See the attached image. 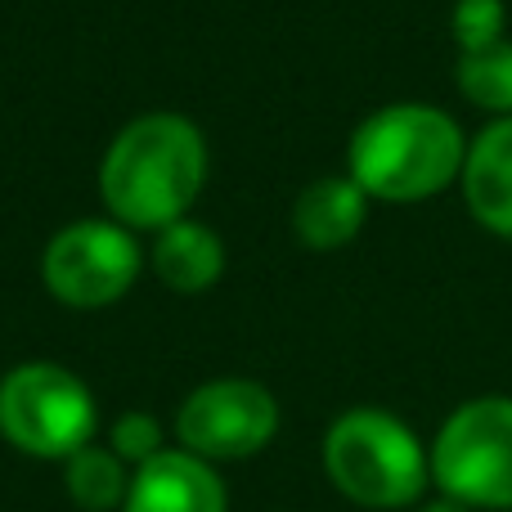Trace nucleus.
<instances>
[{"label":"nucleus","mask_w":512,"mask_h":512,"mask_svg":"<svg viewBox=\"0 0 512 512\" xmlns=\"http://www.w3.org/2000/svg\"><path fill=\"white\" fill-rule=\"evenodd\" d=\"M207 185V140L180 113H144L113 135L99 162V198L126 230L185 221Z\"/></svg>","instance_id":"nucleus-1"},{"label":"nucleus","mask_w":512,"mask_h":512,"mask_svg":"<svg viewBox=\"0 0 512 512\" xmlns=\"http://www.w3.org/2000/svg\"><path fill=\"white\" fill-rule=\"evenodd\" d=\"M468 135L445 108L423 99L382 104L351 131L346 176L369 203H427L459 185Z\"/></svg>","instance_id":"nucleus-2"},{"label":"nucleus","mask_w":512,"mask_h":512,"mask_svg":"<svg viewBox=\"0 0 512 512\" xmlns=\"http://www.w3.org/2000/svg\"><path fill=\"white\" fill-rule=\"evenodd\" d=\"M324 472L337 495L360 508H409L432 481V459L405 418L360 405L328 427Z\"/></svg>","instance_id":"nucleus-3"},{"label":"nucleus","mask_w":512,"mask_h":512,"mask_svg":"<svg viewBox=\"0 0 512 512\" xmlns=\"http://www.w3.org/2000/svg\"><path fill=\"white\" fill-rule=\"evenodd\" d=\"M427 459L441 495L472 512H512V396L463 400L441 423Z\"/></svg>","instance_id":"nucleus-4"},{"label":"nucleus","mask_w":512,"mask_h":512,"mask_svg":"<svg viewBox=\"0 0 512 512\" xmlns=\"http://www.w3.org/2000/svg\"><path fill=\"white\" fill-rule=\"evenodd\" d=\"M95 396L72 369L27 360L0 378V436L32 459H68L95 441Z\"/></svg>","instance_id":"nucleus-5"},{"label":"nucleus","mask_w":512,"mask_h":512,"mask_svg":"<svg viewBox=\"0 0 512 512\" xmlns=\"http://www.w3.org/2000/svg\"><path fill=\"white\" fill-rule=\"evenodd\" d=\"M41 279L72 310L113 306L140 279V243L117 221H72L45 243Z\"/></svg>","instance_id":"nucleus-6"},{"label":"nucleus","mask_w":512,"mask_h":512,"mask_svg":"<svg viewBox=\"0 0 512 512\" xmlns=\"http://www.w3.org/2000/svg\"><path fill=\"white\" fill-rule=\"evenodd\" d=\"M279 432V400L252 378H216L189 391L176 414L180 450L207 463L252 459Z\"/></svg>","instance_id":"nucleus-7"},{"label":"nucleus","mask_w":512,"mask_h":512,"mask_svg":"<svg viewBox=\"0 0 512 512\" xmlns=\"http://www.w3.org/2000/svg\"><path fill=\"white\" fill-rule=\"evenodd\" d=\"M122 512H230V499L207 459L189 450H162L131 468Z\"/></svg>","instance_id":"nucleus-8"},{"label":"nucleus","mask_w":512,"mask_h":512,"mask_svg":"<svg viewBox=\"0 0 512 512\" xmlns=\"http://www.w3.org/2000/svg\"><path fill=\"white\" fill-rule=\"evenodd\" d=\"M459 189L472 221L512 243V117H495L468 140Z\"/></svg>","instance_id":"nucleus-9"},{"label":"nucleus","mask_w":512,"mask_h":512,"mask_svg":"<svg viewBox=\"0 0 512 512\" xmlns=\"http://www.w3.org/2000/svg\"><path fill=\"white\" fill-rule=\"evenodd\" d=\"M369 221V194L351 176H319L292 203V234L310 252H337Z\"/></svg>","instance_id":"nucleus-10"},{"label":"nucleus","mask_w":512,"mask_h":512,"mask_svg":"<svg viewBox=\"0 0 512 512\" xmlns=\"http://www.w3.org/2000/svg\"><path fill=\"white\" fill-rule=\"evenodd\" d=\"M153 274L171 292H207L225 274V243L212 225L203 221H176L158 230L153 243Z\"/></svg>","instance_id":"nucleus-11"},{"label":"nucleus","mask_w":512,"mask_h":512,"mask_svg":"<svg viewBox=\"0 0 512 512\" xmlns=\"http://www.w3.org/2000/svg\"><path fill=\"white\" fill-rule=\"evenodd\" d=\"M63 490L81 512H122L126 490H131V472L108 445H81L77 454L63 459Z\"/></svg>","instance_id":"nucleus-12"},{"label":"nucleus","mask_w":512,"mask_h":512,"mask_svg":"<svg viewBox=\"0 0 512 512\" xmlns=\"http://www.w3.org/2000/svg\"><path fill=\"white\" fill-rule=\"evenodd\" d=\"M454 86L472 108L495 122V117H512V41H499L490 50L459 54L454 68Z\"/></svg>","instance_id":"nucleus-13"},{"label":"nucleus","mask_w":512,"mask_h":512,"mask_svg":"<svg viewBox=\"0 0 512 512\" xmlns=\"http://www.w3.org/2000/svg\"><path fill=\"white\" fill-rule=\"evenodd\" d=\"M450 32L459 54L490 50V45L508 41V5L504 0H454Z\"/></svg>","instance_id":"nucleus-14"},{"label":"nucleus","mask_w":512,"mask_h":512,"mask_svg":"<svg viewBox=\"0 0 512 512\" xmlns=\"http://www.w3.org/2000/svg\"><path fill=\"white\" fill-rule=\"evenodd\" d=\"M108 450H113L126 468H140V463H149L153 454L167 450V436H162V423L153 414L131 409V414L113 418V427H108Z\"/></svg>","instance_id":"nucleus-15"},{"label":"nucleus","mask_w":512,"mask_h":512,"mask_svg":"<svg viewBox=\"0 0 512 512\" xmlns=\"http://www.w3.org/2000/svg\"><path fill=\"white\" fill-rule=\"evenodd\" d=\"M418 512H472V508L450 495H436V499H427V504H418Z\"/></svg>","instance_id":"nucleus-16"}]
</instances>
